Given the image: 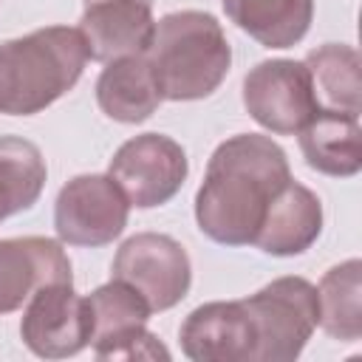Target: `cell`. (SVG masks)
I'll list each match as a JSON object with an SVG mask.
<instances>
[{
  "label": "cell",
  "instance_id": "cell-11",
  "mask_svg": "<svg viewBox=\"0 0 362 362\" xmlns=\"http://www.w3.org/2000/svg\"><path fill=\"white\" fill-rule=\"evenodd\" d=\"M48 283H74L62 243L40 235L0 240V314H11Z\"/></svg>",
  "mask_w": 362,
  "mask_h": 362
},
{
  "label": "cell",
  "instance_id": "cell-19",
  "mask_svg": "<svg viewBox=\"0 0 362 362\" xmlns=\"http://www.w3.org/2000/svg\"><path fill=\"white\" fill-rule=\"evenodd\" d=\"M45 158L20 136H0V221L37 204L45 187Z\"/></svg>",
  "mask_w": 362,
  "mask_h": 362
},
{
  "label": "cell",
  "instance_id": "cell-3",
  "mask_svg": "<svg viewBox=\"0 0 362 362\" xmlns=\"http://www.w3.org/2000/svg\"><path fill=\"white\" fill-rule=\"evenodd\" d=\"M144 57L164 99L192 102L215 93L226 79L232 48L212 14L187 8L156 23Z\"/></svg>",
  "mask_w": 362,
  "mask_h": 362
},
{
  "label": "cell",
  "instance_id": "cell-22",
  "mask_svg": "<svg viewBox=\"0 0 362 362\" xmlns=\"http://www.w3.org/2000/svg\"><path fill=\"white\" fill-rule=\"evenodd\" d=\"M85 3H88V0H85Z\"/></svg>",
  "mask_w": 362,
  "mask_h": 362
},
{
  "label": "cell",
  "instance_id": "cell-10",
  "mask_svg": "<svg viewBox=\"0 0 362 362\" xmlns=\"http://www.w3.org/2000/svg\"><path fill=\"white\" fill-rule=\"evenodd\" d=\"M178 337L184 354L195 362H255V325L240 300L198 305Z\"/></svg>",
  "mask_w": 362,
  "mask_h": 362
},
{
  "label": "cell",
  "instance_id": "cell-15",
  "mask_svg": "<svg viewBox=\"0 0 362 362\" xmlns=\"http://www.w3.org/2000/svg\"><path fill=\"white\" fill-rule=\"evenodd\" d=\"M96 102L102 113L113 122L136 124L156 113L164 102L156 74L144 54L110 59L96 82Z\"/></svg>",
  "mask_w": 362,
  "mask_h": 362
},
{
  "label": "cell",
  "instance_id": "cell-8",
  "mask_svg": "<svg viewBox=\"0 0 362 362\" xmlns=\"http://www.w3.org/2000/svg\"><path fill=\"white\" fill-rule=\"evenodd\" d=\"M130 204L110 175L71 178L54 204V229L71 246L113 243L127 226Z\"/></svg>",
  "mask_w": 362,
  "mask_h": 362
},
{
  "label": "cell",
  "instance_id": "cell-18",
  "mask_svg": "<svg viewBox=\"0 0 362 362\" xmlns=\"http://www.w3.org/2000/svg\"><path fill=\"white\" fill-rule=\"evenodd\" d=\"M317 308L322 331L339 342L362 337V263L356 257L328 269L317 288Z\"/></svg>",
  "mask_w": 362,
  "mask_h": 362
},
{
  "label": "cell",
  "instance_id": "cell-6",
  "mask_svg": "<svg viewBox=\"0 0 362 362\" xmlns=\"http://www.w3.org/2000/svg\"><path fill=\"white\" fill-rule=\"evenodd\" d=\"M189 173L187 153L164 133H141L127 139L110 158L107 175L119 184L130 206L153 209L167 204Z\"/></svg>",
  "mask_w": 362,
  "mask_h": 362
},
{
  "label": "cell",
  "instance_id": "cell-16",
  "mask_svg": "<svg viewBox=\"0 0 362 362\" xmlns=\"http://www.w3.org/2000/svg\"><path fill=\"white\" fill-rule=\"evenodd\" d=\"M223 11L260 45L291 48L308 34L314 0H223Z\"/></svg>",
  "mask_w": 362,
  "mask_h": 362
},
{
  "label": "cell",
  "instance_id": "cell-14",
  "mask_svg": "<svg viewBox=\"0 0 362 362\" xmlns=\"http://www.w3.org/2000/svg\"><path fill=\"white\" fill-rule=\"evenodd\" d=\"M300 150L311 170L334 178H351L362 170L359 113L320 107L300 130Z\"/></svg>",
  "mask_w": 362,
  "mask_h": 362
},
{
  "label": "cell",
  "instance_id": "cell-20",
  "mask_svg": "<svg viewBox=\"0 0 362 362\" xmlns=\"http://www.w3.org/2000/svg\"><path fill=\"white\" fill-rule=\"evenodd\" d=\"M85 300H88V308H90L93 342L116 337V334H124L130 328H139L153 314L147 300L133 286H127L124 280H116V277L110 283L99 286Z\"/></svg>",
  "mask_w": 362,
  "mask_h": 362
},
{
  "label": "cell",
  "instance_id": "cell-1",
  "mask_svg": "<svg viewBox=\"0 0 362 362\" xmlns=\"http://www.w3.org/2000/svg\"><path fill=\"white\" fill-rule=\"evenodd\" d=\"M288 181V158L269 136L238 133L221 141L195 195L198 229L223 246L255 243L269 204Z\"/></svg>",
  "mask_w": 362,
  "mask_h": 362
},
{
  "label": "cell",
  "instance_id": "cell-13",
  "mask_svg": "<svg viewBox=\"0 0 362 362\" xmlns=\"http://www.w3.org/2000/svg\"><path fill=\"white\" fill-rule=\"evenodd\" d=\"M320 232H322L320 198L308 187L291 178L269 204V212L252 246H257L266 255L291 257L305 252L320 238Z\"/></svg>",
  "mask_w": 362,
  "mask_h": 362
},
{
  "label": "cell",
  "instance_id": "cell-7",
  "mask_svg": "<svg viewBox=\"0 0 362 362\" xmlns=\"http://www.w3.org/2000/svg\"><path fill=\"white\" fill-rule=\"evenodd\" d=\"M243 105L260 127L277 136L300 133L320 110L308 68L294 59L255 65L243 79Z\"/></svg>",
  "mask_w": 362,
  "mask_h": 362
},
{
  "label": "cell",
  "instance_id": "cell-12",
  "mask_svg": "<svg viewBox=\"0 0 362 362\" xmlns=\"http://www.w3.org/2000/svg\"><path fill=\"white\" fill-rule=\"evenodd\" d=\"M153 31L150 0H88L79 20L88 57L96 62L144 54Z\"/></svg>",
  "mask_w": 362,
  "mask_h": 362
},
{
  "label": "cell",
  "instance_id": "cell-9",
  "mask_svg": "<svg viewBox=\"0 0 362 362\" xmlns=\"http://www.w3.org/2000/svg\"><path fill=\"white\" fill-rule=\"evenodd\" d=\"M20 337L37 356L62 359L93 342L88 300L74 291V283H48L37 288L23 311Z\"/></svg>",
  "mask_w": 362,
  "mask_h": 362
},
{
  "label": "cell",
  "instance_id": "cell-21",
  "mask_svg": "<svg viewBox=\"0 0 362 362\" xmlns=\"http://www.w3.org/2000/svg\"><path fill=\"white\" fill-rule=\"evenodd\" d=\"M93 354L96 359H170V351L144 325L93 342Z\"/></svg>",
  "mask_w": 362,
  "mask_h": 362
},
{
  "label": "cell",
  "instance_id": "cell-5",
  "mask_svg": "<svg viewBox=\"0 0 362 362\" xmlns=\"http://www.w3.org/2000/svg\"><path fill=\"white\" fill-rule=\"evenodd\" d=\"M116 280L133 286L153 311L181 303L192 283V266L184 246L161 232H139L127 238L110 266Z\"/></svg>",
  "mask_w": 362,
  "mask_h": 362
},
{
  "label": "cell",
  "instance_id": "cell-17",
  "mask_svg": "<svg viewBox=\"0 0 362 362\" xmlns=\"http://www.w3.org/2000/svg\"><path fill=\"white\" fill-rule=\"evenodd\" d=\"M320 107L359 113L362 82H359V54L345 42H325L308 51L305 62Z\"/></svg>",
  "mask_w": 362,
  "mask_h": 362
},
{
  "label": "cell",
  "instance_id": "cell-2",
  "mask_svg": "<svg viewBox=\"0 0 362 362\" xmlns=\"http://www.w3.org/2000/svg\"><path fill=\"white\" fill-rule=\"evenodd\" d=\"M79 28L48 25L0 42V113L31 116L68 93L85 71Z\"/></svg>",
  "mask_w": 362,
  "mask_h": 362
},
{
  "label": "cell",
  "instance_id": "cell-4",
  "mask_svg": "<svg viewBox=\"0 0 362 362\" xmlns=\"http://www.w3.org/2000/svg\"><path fill=\"white\" fill-rule=\"evenodd\" d=\"M255 325V362H291L317 328V288L303 277H277L240 300Z\"/></svg>",
  "mask_w": 362,
  "mask_h": 362
}]
</instances>
